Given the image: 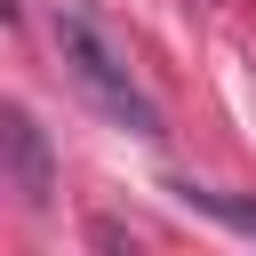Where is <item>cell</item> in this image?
I'll use <instances>...</instances> for the list:
<instances>
[{
  "label": "cell",
  "instance_id": "6da1fadb",
  "mask_svg": "<svg viewBox=\"0 0 256 256\" xmlns=\"http://www.w3.org/2000/svg\"><path fill=\"white\" fill-rule=\"evenodd\" d=\"M56 48H64V72H72V88L112 120V128H128V136H160V104L136 88V72L120 64V48L80 16V8H56Z\"/></svg>",
  "mask_w": 256,
  "mask_h": 256
},
{
  "label": "cell",
  "instance_id": "7a4b0ae2",
  "mask_svg": "<svg viewBox=\"0 0 256 256\" xmlns=\"http://www.w3.org/2000/svg\"><path fill=\"white\" fill-rule=\"evenodd\" d=\"M0 144H8V184H16V200H24V208H48V192H56V168H48V136L32 128V112H24V104H8V128H0Z\"/></svg>",
  "mask_w": 256,
  "mask_h": 256
},
{
  "label": "cell",
  "instance_id": "3957f363",
  "mask_svg": "<svg viewBox=\"0 0 256 256\" xmlns=\"http://www.w3.org/2000/svg\"><path fill=\"white\" fill-rule=\"evenodd\" d=\"M192 208H208L216 224H232V232H248L256 240V200H232V192H184Z\"/></svg>",
  "mask_w": 256,
  "mask_h": 256
}]
</instances>
